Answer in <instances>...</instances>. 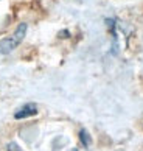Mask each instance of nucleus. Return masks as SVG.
Instances as JSON below:
<instances>
[{
  "label": "nucleus",
  "mask_w": 143,
  "mask_h": 151,
  "mask_svg": "<svg viewBox=\"0 0 143 151\" xmlns=\"http://www.w3.org/2000/svg\"><path fill=\"white\" fill-rule=\"evenodd\" d=\"M70 151H78V150H76V148H73V150H70Z\"/></svg>",
  "instance_id": "5"
},
{
  "label": "nucleus",
  "mask_w": 143,
  "mask_h": 151,
  "mask_svg": "<svg viewBox=\"0 0 143 151\" xmlns=\"http://www.w3.org/2000/svg\"><path fill=\"white\" fill-rule=\"evenodd\" d=\"M8 151H22V150H20V147H19L17 143H14V142H13V143H9V145H8Z\"/></svg>",
  "instance_id": "4"
},
{
  "label": "nucleus",
  "mask_w": 143,
  "mask_h": 151,
  "mask_svg": "<svg viewBox=\"0 0 143 151\" xmlns=\"http://www.w3.org/2000/svg\"><path fill=\"white\" fill-rule=\"evenodd\" d=\"M26 30H28V25L20 24L13 35H9L8 37L2 39V41H0V55H9L13 50L17 48V45L25 39Z\"/></svg>",
  "instance_id": "1"
},
{
  "label": "nucleus",
  "mask_w": 143,
  "mask_h": 151,
  "mask_svg": "<svg viewBox=\"0 0 143 151\" xmlns=\"http://www.w3.org/2000/svg\"><path fill=\"white\" fill-rule=\"evenodd\" d=\"M79 137H81L82 145H84V147H89V145H90V137H89V134H87V131H86V129H81Z\"/></svg>",
  "instance_id": "3"
},
{
  "label": "nucleus",
  "mask_w": 143,
  "mask_h": 151,
  "mask_svg": "<svg viewBox=\"0 0 143 151\" xmlns=\"http://www.w3.org/2000/svg\"><path fill=\"white\" fill-rule=\"evenodd\" d=\"M36 114H37V106L34 103H28V104L22 106L20 109L16 111L14 117L17 120H20V119H28V117H33V115H36Z\"/></svg>",
  "instance_id": "2"
}]
</instances>
